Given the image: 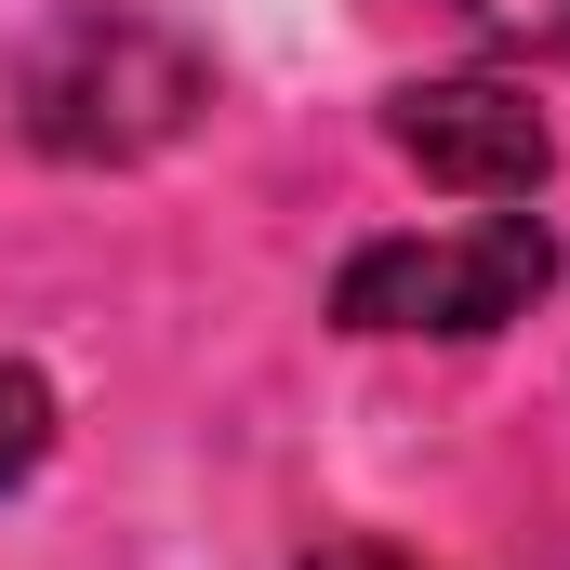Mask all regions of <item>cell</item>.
Returning a JSON list of instances; mask_svg holds the SVG:
<instances>
[{
	"label": "cell",
	"instance_id": "6da1fadb",
	"mask_svg": "<svg viewBox=\"0 0 570 570\" xmlns=\"http://www.w3.org/2000/svg\"><path fill=\"white\" fill-rule=\"evenodd\" d=\"M199 107H213V53L146 0H80L13 53V120L40 159H159Z\"/></svg>",
	"mask_w": 570,
	"mask_h": 570
},
{
	"label": "cell",
	"instance_id": "7a4b0ae2",
	"mask_svg": "<svg viewBox=\"0 0 570 570\" xmlns=\"http://www.w3.org/2000/svg\"><path fill=\"white\" fill-rule=\"evenodd\" d=\"M558 279L544 213H478V226H425V239H358L332 318L345 332H504L531 318V292Z\"/></svg>",
	"mask_w": 570,
	"mask_h": 570
},
{
	"label": "cell",
	"instance_id": "3957f363",
	"mask_svg": "<svg viewBox=\"0 0 570 570\" xmlns=\"http://www.w3.org/2000/svg\"><path fill=\"white\" fill-rule=\"evenodd\" d=\"M385 134H399V159L425 186L491 199V213L558 173V134H544V107L518 80H412V94H385Z\"/></svg>",
	"mask_w": 570,
	"mask_h": 570
},
{
	"label": "cell",
	"instance_id": "277c9868",
	"mask_svg": "<svg viewBox=\"0 0 570 570\" xmlns=\"http://www.w3.org/2000/svg\"><path fill=\"white\" fill-rule=\"evenodd\" d=\"M40 451H53V385H40L27 358H0V491H13Z\"/></svg>",
	"mask_w": 570,
	"mask_h": 570
},
{
	"label": "cell",
	"instance_id": "5b68a950",
	"mask_svg": "<svg viewBox=\"0 0 570 570\" xmlns=\"http://www.w3.org/2000/svg\"><path fill=\"white\" fill-rule=\"evenodd\" d=\"M451 13L504 53H570V0H451Z\"/></svg>",
	"mask_w": 570,
	"mask_h": 570
},
{
	"label": "cell",
	"instance_id": "8992f818",
	"mask_svg": "<svg viewBox=\"0 0 570 570\" xmlns=\"http://www.w3.org/2000/svg\"><path fill=\"white\" fill-rule=\"evenodd\" d=\"M305 570H425V558H399V544H318Z\"/></svg>",
	"mask_w": 570,
	"mask_h": 570
}]
</instances>
